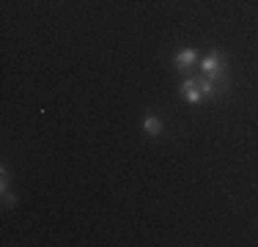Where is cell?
<instances>
[{"mask_svg":"<svg viewBox=\"0 0 258 247\" xmlns=\"http://www.w3.org/2000/svg\"><path fill=\"white\" fill-rule=\"evenodd\" d=\"M201 74H204L206 80H212L214 85L223 83V74H225V60L220 52H209L204 60H201Z\"/></svg>","mask_w":258,"mask_h":247,"instance_id":"1","label":"cell"},{"mask_svg":"<svg viewBox=\"0 0 258 247\" xmlns=\"http://www.w3.org/2000/svg\"><path fill=\"white\" fill-rule=\"evenodd\" d=\"M181 96L187 99L189 104H201L204 102V88H201V77H184L181 83Z\"/></svg>","mask_w":258,"mask_h":247,"instance_id":"2","label":"cell"},{"mask_svg":"<svg viewBox=\"0 0 258 247\" xmlns=\"http://www.w3.org/2000/svg\"><path fill=\"white\" fill-rule=\"evenodd\" d=\"M195 64H198V52H195L192 47L181 49V52L176 55V69H181V72H187L189 66H195Z\"/></svg>","mask_w":258,"mask_h":247,"instance_id":"3","label":"cell"},{"mask_svg":"<svg viewBox=\"0 0 258 247\" xmlns=\"http://www.w3.org/2000/svg\"><path fill=\"white\" fill-rule=\"evenodd\" d=\"M143 132L149 135V138H159V135H162V121H159L157 115H146L143 118Z\"/></svg>","mask_w":258,"mask_h":247,"instance_id":"4","label":"cell"}]
</instances>
